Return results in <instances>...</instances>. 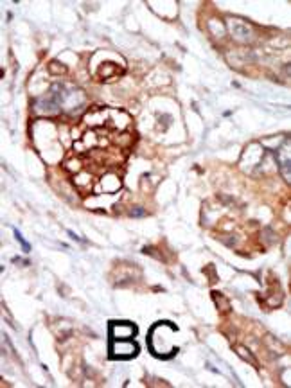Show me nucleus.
Here are the masks:
<instances>
[{
    "mask_svg": "<svg viewBox=\"0 0 291 388\" xmlns=\"http://www.w3.org/2000/svg\"><path fill=\"white\" fill-rule=\"evenodd\" d=\"M139 345L131 342V338H110V358L111 359H129L137 356Z\"/></svg>",
    "mask_w": 291,
    "mask_h": 388,
    "instance_id": "nucleus-1",
    "label": "nucleus"
},
{
    "mask_svg": "<svg viewBox=\"0 0 291 388\" xmlns=\"http://www.w3.org/2000/svg\"><path fill=\"white\" fill-rule=\"evenodd\" d=\"M15 236H17V239H18V241H20V243H22L23 250H25V252H29V250H31V246H29V244H27V243H25V241H23V238H22V236H20V232H18V230H15Z\"/></svg>",
    "mask_w": 291,
    "mask_h": 388,
    "instance_id": "nucleus-2",
    "label": "nucleus"
}]
</instances>
